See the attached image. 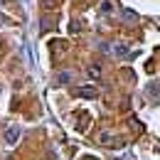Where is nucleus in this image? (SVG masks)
I'll list each match as a JSON object with an SVG mask.
<instances>
[{
    "mask_svg": "<svg viewBox=\"0 0 160 160\" xmlns=\"http://www.w3.org/2000/svg\"><path fill=\"white\" fill-rule=\"evenodd\" d=\"M18 138H20V128H18V126H10V128L5 131V140H8L10 145H15Z\"/></svg>",
    "mask_w": 160,
    "mask_h": 160,
    "instance_id": "nucleus-1",
    "label": "nucleus"
},
{
    "mask_svg": "<svg viewBox=\"0 0 160 160\" xmlns=\"http://www.w3.org/2000/svg\"><path fill=\"white\" fill-rule=\"evenodd\" d=\"M79 96H89V99H91V96H96V91H94L91 86H84V89L79 91Z\"/></svg>",
    "mask_w": 160,
    "mask_h": 160,
    "instance_id": "nucleus-2",
    "label": "nucleus"
},
{
    "mask_svg": "<svg viewBox=\"0 0 160 160\" xmlns=\"http://www.w3.org/2000/svg\"><path fill=\"white\" fill-rule=\"evenodd\" d=\"M89 74H91V77H99L101 72H99V67H96V64H94V67H91V69H89Z\"/></svg>",
    "mask_w": 160,
    "mask_h": 160,
    "instance_id": "nucleus-3",
    "label": "nucleus"
},
{
    "mask_svg": "<svg viewBox=\"0 0 160 160\" xmlns=\"http://www.w3.org/2000/svg\"><path fill=\"white\" fill-rule=\"evenodd\" d=\"M0 2H2V5H5V2H8V0H0Z\"/></svg>",
    "mask_w": 160,
    "mask_h": 160,
    "instance_id": "nucleus-4",
    "label": "nucleus"
}]
</instances>
